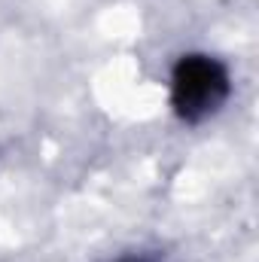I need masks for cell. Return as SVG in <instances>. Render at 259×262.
Returning <instances> with one entry per match:
<instances>
[{"instance_id": "obj_1", "label": "cell", "mask_w": 259, "mask_h": 262, "mask_svg": "<svg viewBox=\"0 0 259 262\" xmlns=\"http://www.w3.org/2000/svg\"><path fill=\"white\" fill-rule=\"evenodd\" d=\"M229 98V73L217 58L183 55L171 76V107L183 122H204Z\"/></svg>"}, {"instance_id": "obj_2", "label": "cell", "mask_w": 259, "mask_h": 262, "mask_svg": "<svg viewBox=\"0 0 259 262\" xmlns=\"http://www.w3.org/2000/svg\"><path fill=\"white\" fill-rule=\"evenodd\" d=\"M125 262H146V259H125Z\"/></svg>"}]
</instances>
